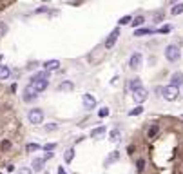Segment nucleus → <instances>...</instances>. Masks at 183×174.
<instances>
[{
    "label": "nucleus",
    "mask_w": 183,
    "mask_h": 174,
    "mask_svg": "<svg viewBox=\"0 0 183 174\" xmlns=\"http://www.w3.org/2000/svg\"><path fill=\"white\" fill-rule=\"evenodd\" d=\"M165 58H167L170 64H176V62L181 58V49H180V45H176V44L167 45V47H165Z\"/></svg>",
    "instance_id": "f257e3e1"
},
{
    "label": "nucleus",
    "mask_w": 183,
    "mask_h": 174,
    "mask_svg": "<svg viewBox=\"0 0 183 174\" xmlns=\"http://www.w3.org/2000/svg\"><path fill=\"white\" fill-rule=\"evenodd\" d=\"M162 96L165 98L167 102H174V100H178V96H180V89L174 87L172 83H169V85L162 87Z\"/></svg>",
    "instance_id": "f03ea898"
},
{
    "label": "nucleus",
    "mask_w": 183,
    "mask_h": 174,
    "mask_svg": "<svg viewBox=\"0 0 183 174\" xmlns=\"http://www.w3.org/2000/svg\"><path fill=\"white\" fill-rule=\"evenodd\" d=\"M27 120H29V123H33V125H40L42 122H44V111L38 109V107L31 109V111L27 113Z\"/></svg>",
    "instance_id": "7ed1b4c3"
},
{
    "label": "nucleus",
    "mask_w": 183,
    "mask_h": 174,
    "mask_svg": "<svg viewBox=\"0 0 183 174\" xmlns=\"http://www.w3.org/2000/svg\"><path fill=\"white\" fill-rule=\"evenodd\" d=\"M22 98H24V102L25 103H31V102H35L36 98H38V93L31 87V83L27 85V87H24V93H22Z\"/></svg>",
    "instance_id": "20e7f679"
},
{
    "label": "nucleus",
    "mask_w": 183,
    "mask_h": 174,
    "mask_svg": "<svg viewBox=\"0 0 183 174\" xmlns=\"http://www.w3.org/2000/svg\"><path fill=\"white\" fill-rule=\"evenodd\" d=\"M147 96H149V91H147L145 87H140L138 91H134V93H132V98H134V103H138V105H142L143 102L147 100Z\"/></svg>",
    "instance_id": "39448f33"
},
{
    "label": "nucleus",
    "mask_w": 183,
    "mask_h": 174,
    "mask_svg": "<svg viewBox=\"0 0 183 174\" xmlns=\"http://www.w3.org/2000/svg\"><path fill=\"white\" fill-rule=\"evenodd\" d=\"M31 83V87L40 95V93H44L47 87H49V80H33V82H29Z\"/></svg>",
    "instance_id": "423d86ee"
},
{
    "label": "nucleus",
    "mask_w": 183,
    "mask_h": 174,
    "mask_svg": "<svg viewBox=\"0 0 183 174\" xmlns=\"http://www.w3.org/2000/svg\"><path fill=\"white\" fill-rule=\"evenodd\" d=\"M142 53H132L131 55V60H129V65H131V69L132 71H138L140 67H142Z\"/></svg>",
    "instance_id": "0eeeda50"
},
{
    "label": "nucleus",
    "mask_w": 183,
    "mask_h": 174,
    "mask_svg": "<svg viewBox=\"0 0 183 174\" xmlns=\"http://www.w3.org/2000/svg\"><path fill=\"white\" fill-rule=\"evenodd\" d=\"M82 102H83V109L85 111H93L96 107V98L93 96V95H83Z\"/></svg>",
    "instance_id": "6e6552de"
},
{
    "label": "nucleus",
    "mask_w": 183,
    "mask_h": 174,
    "mask_svg": "<svg viewBox=\"0 0 183 174\" xmlns=\"http://www.w3.org/2000/svg\"><path fill=\"white\" fill-rule=\"evenodd\" d=\"M118 37H120V29L116 27V29H112V31H111V35L107 37V40H105V47H107V49L114 47V44H116V40H118Z\"/></svg>",
    "instance_id": "1a4fd4ad"
},
{
    "label": "nucleus",
    "mask_w": 183,
    "mask_h": 174,
    "mask_svg": "<svg viewBox=\"0 0 183 174\" xmlns=\"http://www.w3.org/2000/svg\"><path fill=\"white\" fill-rule=\"evenodd\" d=\"M105 134H107V127H103V125H100V127H96V129L91 131V138L93 140H102Z\"/></svg>",
    "instance_id": "9d476101"
},
{
    "label": "nucleus",
    "mask_w": 183,
    "mask_h": 174,
    "mask_svg": "<svg viewBox=\"0 0 183 174\" xmlns=\"http://www.w3.org/2000/svg\"><path fill=\"white\" fill-rule=\"evenodd\" d=\"M44 165H45V160H44V158L31 160V169H33V172H40L42 169H44Z\"/></svg>",
    "instance_id": "9b49d317"
},
{
    "label": "nucleus",
    "mask_w": 183,
    "mask_h": 174,
    "mask_svg": "<svg viewBox=\"0 0 183 174\" xmlns=\"http://www.w3.org/2000/svg\"><path fill=\"white\" fill-rule=\"evenodd\" d=\"M152 33H156V29L154 27H140V29H134V37H145V35H152Z\"/></svg>",
    "instance_id": "f8f14e48"
},
{
    "label": "nucleus",
    "mask_w": 183,
    "mask_h": 174,
    "mask_svg": "<svg viewBox=\"0 0 183 174\" xmlns=\"http://www.w3.org/2000/svg\"><path fill=\"white\" fill-rule=\"evenodd\" d=\"M58 67H60V60H47V62L44 64V69L49 71V73H51V71H56Z\"/></svg>",
    "instance_id": "ddd939ff"
},
{
    "label": "nucleus",
    "mask_w": 183,
    "mask_h": 174,
    "mask_svg": "<svg viewBox=\"0 0 183 174\" xmlns=\"http://www.w3.org/2000/svg\"><path fill=\"white\" fill-rule=\"evenodd\" d=\"M158 133H160V125H158V123H152V125L147 129V138H149V140H152V138H156V136H158Z\"/></svg>",
    "instance_id": "4468645a"
},
{
    "label": "nucleus",
    "mask_w": 183,
    "mask_h": 174,
    "mask_svg": "<svg viewBox=\"0 0 183 174\" xmlns=\"http://www.w3.org/2000/svg\"><path fill=\"white\" fill-rule=\"evenodd\" d=\"M120 160V153L118 151H112L111 154L107 156V160H105V167H109V165H112V163H116Z\"/></svg>",
    "instance_id": "2eb2a0df"
},
{
    "label": "nucleus",
    "mask_w": 183,
    "mask_h": 174,
    "mask_svg": "<svg viewBox=\"0 0 183 174\" xmlns=\"http://www.w3.org/2000/svg\"><path fill=\"white\" fill-rule=\"evenodd\" d=\"M170 83H172L174 87H181L183 85V73H174L172 78H170Z\"/></svg>",
    "instance_id": "dca6fc26"
},
{
    "label": "nucleus",
    "mask_w": 183,
    "mask_h": 174,
    "mask_svg": "<svg viewBox=\"0 0 183 174\" xmlns=\"http://www.w3.org/2000/svg\"><path fill=\"white\" fill-rule=\"evenodd\" d=\"M127 85H129V89H131L132 93H134V91H138L140 87H143L140 78H132V80H129V83H127Z\"/></svg>",
    "instance_id": "f3484780"
},
{
    "label": "nucleus",
    "mask_w": 183,
    "mask_h": 174,
    "mask_svg": "<svg viewBox=\"0 0 183 174\" xmlns=\"http://www.w3.org/2000/svg\"><path fill=\"white\" fill-rule=\"evenodd\" d=\"M109 138H111V141H114V143H118L120 140H122V131L118 129V127H114L111 133H109Z\"/></svg>",
    "instance_id": "a211bd4d"
},
{
    "label": "nucleus",
    "mask_w": 183,
    "mask_h": 174,
    "mask_svg": "<svg viewBox=\"0 0 183 174\" xmlns=\"http://www.w3.org/2000/svg\"><path fill=\"white\" fill-rule=\"evenodd\" d=\"M33 80H49V71H40V73H36V75H33V76L29 78V82H33Z\"/></svg>",
    "instance_id": "6ab92c4d"
},
{
    "label": "nucleus",
    "mask_w": 183,
    "mask_h": 174,
    "mask_svg": "<svg viewBox=\"0 0 183 174\" xmlns=\"http://www.w3.org/2000/svg\"><path fill=\"white\" fill-rule=\"evenodd\" d=\"M73 89H74V83H73V82H69V80H65V82H62V83H60V91L71 93Z\"/></svg>",
    "instance_id": "aec40b11"
},
{
    "label": "nucleus",
    "mask_w": 183,
    "mask_h": 174,
    "mask_svg": "<svg viewBox=\"0 0 183 174\" xmlns=\"http://www.w3.org/2000/svg\"><path fill=\"white\" fill-rule=\"evenodd\" d=\"M181 13H183V4L181 2H180V4H174L172 9H170V15H172V17H180Z\"/></svg>",
    "instance_id": "412c9836"
},
{
    "label": "nucleus",
    "mask_w": 183,
    "mask_h": 174,
    "mask_svg": "<svg viewBox=\"0 0 183 174\" xmlns=\"http://www.w3.org/2000/svg\"><path fill=\"white\" fill-rule=\"evenodd\" d=\"M11 76V69L7 65H0V80H7Z\"/></svg>",
    "instance_id": "4be33fe9"
},
{
    "label": "nucleus",
    "mask_w": 183,
    "mask_h": 174,
    "mask_svg": "<svg viewBox=\"0 0 183 174\" xmlns=\"http://www.w3.org/2000/svg\"><path fill=\"white\" fill-rule=\"evenodd\" d=\"M172 29H174V27H172L170 24H163L160 29H156V33H160V35H169V33H172Z\"/></svg>",
    "instance_id": "5701e85b"
},
{
    "label": "nucleus",
    "mask_w": 183,
    "mask_h": 174,
    "mask_svg": "<svg viewBox=\"0 0 183 174\" xmlns=\"http://www.w3.org/2000/svg\"><path fill=\"white\" fill-rule=\"evenodd\" d=\"M73 158H74V149L71 147V149H67V151L63 153V161H65V163H71Z\"/></svg>",
    "instance_id": "b1692460"
},
{
    "label": "nucleus",
    "mask_w": 183,
    "mask_h": 174,
    "mask_svg": "<svg viewBox=\"0 0 183 174\" xmlns=\"http://www.w3.org/2000/svg\"><path fill=\"white\" fill-rule=\"evenodd\" d=\"M40 149H42V145H38V143H27V147H25L27 153H36Z\"/></svg>",
    "instance_id": "393cba45"
},
{
    "label": "nucleus",
    "mask_w": 183,
    "mask_h": 174,
    "mask_svg": "<svg viewBox=\"0 0 183 174\" xmlns=\"http://www.w3.org/2000/svg\"><path fill=\"white\" fill-rule=\"evenodd\" d=\"M143 22H145V18H143V17H134L131 24H132V27H140V25H143Z\"/></svg>",
    "instance_id": "a878e982"
},
{
    "label": "nucleus",
    "mask_w": 183,
    "mask_h": 174,
    "mask_svg": "<svg viewBox=\"0 0 183 174\" xmlns=\"http://www.w3.org/2000/svg\"><path fill=\"white\" fill-rule=\"evenodd\" d=\"M11 147H13V145H11L9 140H2V141H0V149H2V151H11Z\"/></svg>",
    "instance_id": "bb28decb"
},
{
    "label": "nucleus",
    "mask_w": 183,
    "mask_h": 174,
    "mask_svg": "<svg viewBox=\"0 0 183 174\" xmlns=\"http://www.w3.org/2000/svg\"><path fill=\"white\" fill-rule=\"evenodd\" d=\"M142 113H143V107H142V105H136V107L129 113V116H140Z\"/></svg>",
    "instance_id": "cd10ccee"
},
{
    "label": "nucleus",
    "mask_w": 183,
    "mask_h": 174,
    "mask_svg": "<svg viewBox=\"0 0 183 174\" xmlns=\"http://www.w3.org/2000/svg\"><path fill=\"white\" fill-rule=\"evenodd\" d=\"M56 129H58V125H56V123H47V125L44 127V131H45V133H53V131H56Z\"/></svg>",
    "instance_id": "c85d7f7f"
},
{
    "label": "nucleus",
    "mask_w": 183,
    "mask_h": 174,
    "mask_svg": "<svg viewBox=\"0 0 183 174\" xmlns=\"http://www.w3.org/2000/svg\"><path fill=\"white\" fill-rule=\"evenodd\" d=\"M42 149H44L45 153H53V151L56 149V143H47V145H44Z\"/></svg>",
    "instance_id": "c756f323"
},
{
    "label": "nucleus",
    "mask_w": 183,
    "mask_h": 174,
    "mask_svg": "<svg viewBox=\"0 0 183 174\" xmlns=\"http://www.w3.org/2000/svg\"><path fill=\"white\" fill-rule=\"evenodd\" d=\"M98 116H100V118H107V116H109V107H102V109L98 111Z\"/></svg>",
    "instance_id": "7c9ffc66"
},
{
    "label": "nucleus",
    "mask_w": 183,
    "mask_h": 174,
    "mask_svg": "<svg viewBox=\"0 0 183 174\" xmlns=\"http://www.w3.org/2000/svg\"><path fill=\"white\" fill-rule=\"evenodd\" d=\"M6 33H7V24L0 22V37H6Z\"/></svg>",
    "instance_id": "2f4dec72"
},
{
    "label": "nucleus",
    "mask_w": 183,
    "mask_h": 174,
    "mask_svg": "<svg viewBox=\"0 0 183 174\" xmlns=\"http://www.w3.org/2000/svg\"><path fill=\"white\" fill-rule=\"evenodd\" d=\"M17 174H33V169L31 167H20Z\"/></svg>",
    "instance_id": "473e14b6"
},
{
    "label": "nucleus",
    "mask_w": 183,
    "mask_h": 174,
    "mask_svg": "<svg viewBox=\"0 0 183 174\" xmlns=\"http://www.w3.org/2000/svg\"><path fill=\"white\" fill-rule=\"evenodd\" d=\"M131 22H132V18H131V17H123V18H120V22H118V24H120V25H127V24H131Z\"/></svg>",
    "instance_id": "72a5a7b5"
},
{
    "label": "nucleus",
    "mask_w": 183,
    "mask_h": 174,
    "mask_svg": "<svg viewBox=\"0 0 183 174\" xmlns=\"http://www.w3.org/2000/svg\"><path fill=\"white\" fill-rule=\"evenodd\" d=\"M143 169H145V160L140 158V160H138V172H143Z\"/></svg>",
    "instance_id": "f704fd0d"
},
{
    "label": "nucleus",
    "mask_w": 183,
    "mask_h": 174,
    "mask_svg": "<svg viewBox=\"0 0 183 174\" xmlns=\"http://www.w3.org/2000/svg\"><path fill=\"white\" fill-rule=\"evenodd\" d=\"M35 13H36V15H40V13H49V7H38V9H35Z\"/></svg>",
    "instance_id": "c9c22d12"
},
{
    "label": "nucleus",
    "mask_w": 183,
    "mask_h": 174,
    "mask_svg": "<svg viewBox=\"0 0 183 174\" xmlns=\"http://www.w3.org/2000/svg\"><path fill=\"white\" fill-rule=\"evenodd\" d=\"M51 158H53V153H47V154L44 156V160H45V161H47V160H51Z\"/></svg>",
    "instance_id": "e433bc0d"
},
{
    "label": "nucleus",
    "mask_w": 183,
    "mask_h": 174,
    "mask_svg": "<svg viewBox=\"0 0 183 174\" xmlns=\"http://www.w3.org/2000/svg\"><path fill=\"white\" fill-rule=\"evenodd\" d=\"M58 174H67V172H65V169H63V167H58Z\"/></svg>",
    "instance_id": "4c0bfd02"
},
{
    "label": "nucleus",
    "mask_w": 183,
    "mask_h": 174,
    "mask_svg": "<svg viewBox=\"0 0 183 174\" xmlns=\"http://www.w3.org/2000/svg\"><path fill=\"white\" fill-rule=\"evenodd\" d=\"M2 58H4V56H2V55H0V62H2Z\"/></svg>",
    "instance_id": "58836bf2"
},
{
    "label": "nucleus",
    "mask_w": 183,
    "mask_h": 174,
    "mask_svg": "<svg viewBox=\"0 0 183 174\" xmlns=\"http://www.w3.org/2000/svg\"><path fill=\"white\" fill-rule=\"evenodd\" d=\"M44 2H49V0H44Z\"/></svg>",
    "instance_id": "ea45409f"
}]
</instances>
